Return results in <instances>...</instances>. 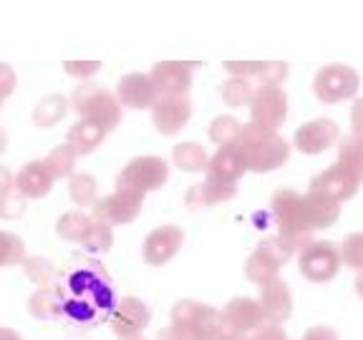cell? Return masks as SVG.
Listing matches in <instances>:
<instances>
[{
	"instance_id": "1",
	"label": "cell",
	"mask_w": 363,
	"mask_h": 340,
	"mask_svg": "<svg viewBox=\"0 0 363 340\" xmlns=\"http://www.w3.org/2000/svg\"><path fill=\"white\" fill-rule=\"evenodd\" d=\"M235 144H238L240 152L245 154L247 171H257V174L280 169V166L288 164V159H290L288 139H283L278 131L262 129V126L252 124V121L240 129V136Z\"/></svg>"
},
{
	"instance_id": "2",
	"label": "cell",
	"mask_w": 363,
	"mask_h": 340,
	"mask_svg": "<svg viewBox=\"0 0 363 340\" xmlns=\"http://www.w3.org/2000/svg\"><path fill=\"white\" fill-rule=\"evenodd\" d=\"M68 101H71V108L79 113L81 119L96 121L106 131L119 126L121 103L116 98V94H111L108 89H101V86L91 84V81H84V84L76 86Z\"/></svg>"
},
{
	"instance_id": "3",
	"label": "cell",
	"mask_w": 363,
	"mask_h": 340,
	"mask_svg": "<svg viewBox=\"0 0 363 340\" xmlns=\"http://www.w3.org/2000/svg\"><path fill=\"white\" fill-rule=\"evenodd\" d=\"M169 181V164L162 157H136L119 171L116 189L147 194L162 189Z\"/></svg>"
},
{
	"instance_id": "4",
	"label": "cell",
	"mask_w": 363,
	"mask_h": 340,
	"mask_svg": "<svg viewBox=\"0 0 363 340\" xmlns=\"http://www.w3.org/2000/svg\"><path fill=\"white\" fill-rule=\"evenodd\" d=\"M272 217H275L283 234L315 232L308 194H298L293 189L275 192V197H272Z\"/></svg>"
},
{
	"instance_id": "5",
	"label": "cell",
	"mask_w": 363,
	"mask_h": 340,
	"mask_svg": "<svg viewBox=\"0 0 363 340\" xmlns=\"http://www.w3.org/2000/svg\"><path fill=\"white\" fill-rule=\"evenodd\" d=\"M358 74L351 66H343V63H330L323 66L313 79V91H315L318 101L323 103H338L348 101V98L356 96L358 91Z\"/></svg>"
},
{
	"instance_id": "6",
	"label": "cell",
	"mask_w": 363,
	"mask_h": 340,
	"mask_svg": "<svg viewBox=\"0 0 363 340\" xmlns=\"http://www.w3.org/2000/svg\"><path fill=\"white\" fill-rule=\"evenodd\" d=\"M340 249L333 242L323 239L318 242L313 239L303 252H298V267H301V275L311 283H330V280L338 275L340 270Z\"/></svg>"
},
{
	"instance_id": "7",
	"label": "cell",
	"mask_w": 363,
	"mask_h": 340,
	"mask_svg": "<svg viewBox=\"0 0 363 340\" xmlns=\"http://www.w3.org/2000/svg\"><path fill=\"white\" fill-rule=\"evenodd\" d=\"M142 204H144V194L129 192V189H116L108 197L96 199V204L91 207V217L108 227L131 225L139 217V212H142Z\"/></svg>"
},
{
	"instance_id": "8",
	"label": "cell",
	"mask_w": 363,
	"mask_h": 340,
	"mask_svg": "<svg viewBox=\"0 0 363 340\" xmlns=\"http://www.w3.org/2000/svg\"><path fill=\"white\" fill-rule=\"evenodd\" d=\"M361 181H363V174H358V171L351 169V166L335 162L333 166H328L325 171L313 176L308 192L323 194V197H330V199H335V202L343 204L346 199H351L353 194L358 192Z\"/></svg>"
},
{
	"instance_id": "9",
	"label": "cell",
	"mask_w": 363,
	"mask_h": 340,
	"mask_svg": "<svg viewBox=\"0 0 363 340\" xmlns=\"http://www.w3.org/2000/svg\"><path fill=\"white\" fill-rule=\"evenodd\" d=\"M288 116V96L280 86H257L250 101V121L262 129L278 131Z\"/></svg>"
},
{
	"instance_id": "10",
	"label": "cell",
	"mask_w": 363,
	"mask_h": 340,
	"mask_svg": "<svg viewBox=\"0 0 363 340\" xmlns=\"http://www.w3.org/2000/svg\"><path fill=\"white\" fill-rule=\"evenodd\" d=\"M192 119V101L187 94H169L159 96L152 106L154 129L164 136H177Z\"/></svg>"
},
{
	"instance_id": "11",
	"label": "cell",
	"mask_w": 363,
	"mask_h": 340,
	"mask_svg": "<svg viewBox=\"0 0 363 340\" xmlns=\"http://www.w3.org/2000/svg\"><path fill=\"white\" fill-rule=\"evenodd\" d=\"M184 244V232H182L179 227L174 225H164V227H157L154 232L147 234L144 239V247H142V255L144 262L152 267H162L177 255Z\"/></svg>"
},
{
	"instance_id": "12",
	"label": "cell",
	"mask_w": 363,
	"mask_h": 340,
	"mask_svg": "<svg viewBox=\"0 0 363 340\" xmlns=\"http://www.w3.org/2000/svg\"><path fill=\"white\" fill-rule=\"evenodd\" d=\"M199 66V61H162L149 71L159 96L169 94H187L192 86V74Z\"/></svg>"
},
{
	"instance_id": "13",
	"label": "cell",
	"mask_w": 363,
	"mask_h": 340,
	"mask_svg": "<svg viewBox=\"0 0 363 340\" xmlns=\"http://www.w3.org/2000/svg\"><path fill=\"white\" fill-rule=\"evenodd\" d=\"M152 323V310L144 300L139 298H121L113 305L111 315H108V325L116 335H131V333H144V328Z\"/></svg>"
},
{
	"instance_id": "14",
	"label": "cell",
	"mask_w": 363,
	"mask_h": 340,
	"mask_svg": "<svg viewBox=\"0 0 363 340\" xmlns=\"http://www.w3.org/2000/svg\"><path fill=\"white\" fill-rule=\"evenodd\" d=\"M340 139V129L333 119H315L303 124L301 129L295 131V149L308 157H315V154L330 149Z\"/></svg>"
},
{
	"instance_id": "15",
	"label": "cell",
	"mask_w": 363,
	"mask_h": 340,
	"mask_svg": "<svg viewBox=\"0 0 363 340\" xmlns=\"http://www.w3.org/2000/svg\"><path fill=\"white\" fill-rule=\"evenodd\" d=\"M116 98L126 108H152L159 98V91L149 74H126L116 86Z\"/></svg>"
},
{
	"instance_id": "16",
	"label": "cell",
	"mask_w": 363,
	"mask_h": 340,
	"mask_svg": "<svg viewBox=\"0 0 363 340\" xmlns=\"http://www.w3.org/2000/svg\"><path fill=\"white\" fill-rule=\"evenodd\" d=\"M245 171H247V162H245V154L240 152L238 144H222L210 157V166H207L204 174L210 176V179L238 184Z\"/></svg>"
},
{
	"instance_id": "17",
	"label": "cell",
	"mask_w": 363,
	"mask_h": 340,
	"mask_svg": "<svg viewBox=\"0 0 363 340\" xmlns=\"http://www.w3.org/2000/svg\"><path fill=\"white\" fill-rule=\"evenodd\" d=\"M260 307L265 312L267 323H280L283 325L290 315H293V295L285 280L275 278L270 283L260 285Z\"/></svg>"
},
{
	"instance_id": "18",
	"label": "cell",
	"mask_w": 363,
	"mask_h": 340,
	"mask_svg": "<svg viewBox=\"0 0 363 340\" xmlns=\"http://www.w3.org/2000/svg\"><path fill=\"white\" fill-rule=\"evenodd\" d=\"M225 68L233 76H245L260 86H280L288 76L285 61H227Z\"/></svg>"
},
{
	"instance_id": "19",
	"label": "cell",
	"mask_w": 363,
	"mask_h": 340,
	"mask_svg": "<svg viewBox=\"0 0 363 340\" xmlns=\"http://www.w3.org/2000/svg\"><path fill=\"white\" fill-rule=\"evenodd\" d=\"M235 194H238V184L207 176L204 181L187 189L184 202H187L189 210H207V207H215V204L230 202V199H235Z\"/></svg>"
},
{
	"instance_id": "20",
	"label": "cell",
	"mask_w": 363,
	"mask_h": 340,
	"mask_svg": "<svg viewBox=\"0 0 363 340\" xmlns=\"http://www.w3.org/2000/svg\"><path fill=\"white\" fill-rule=\"evenodd\" d=\"M222 315L240 330V333L252 335L260 325L267 323L265 312L260 307V300H250V298H235L222 307Z\"/></svg>"
},
{
	"instance_id": "21",
	"label": "cell",
	"mask_w": 363,
	"mask_h": 340,
	"mask_svg": "<svg viewBox=\"0 0 363 340\" xmlns=\"http://www.w3.org/2000/svg\"><path fill=\"white\" fill-rule=\"evenodd\" d=\"M53 181H56V176H53L45 162H30V164L21 166V171L16 174V187L28 199L45 197L51 192Z\"/></svg>"
},
{
	"instance_id": "22",
	"label": "cell",
	"mask_w": 363,
	"mask_h": 340,
	"mask_svg": "<svg viewBox=\"0 0 363 340\" xmlns=\"http://www.w3.org/2000/svg\"><path fill=\"white\" fill-rule=\"evenodd\" d=\"M63 307H66V298L58 288H38L28 298V312L40 320V323H53L63 315Z\"/></svg>"
},
{
	"instance_id": "23",
	"label": "cell",
	"mask_w": 363,
	"mask_h": 340,
	"mask_svg": "<svg viewBox=\"0 0 363 340\" xmlns=\"http://www.w3.org/2000/svg\"><path fill=\"white\" fill-rule=\"evenodd\" d=\"M68 285L79 298H86L94 290H99L101 285H111V278L106 275L101 265L96 260H81V265H76L68 275Z\"/></svg>"
},
{
	"instance_id": "24",
	"label": "cell",
	"mask_w": 363,
	"mask_h": 340,
	"mask_svg": "<svg viewBox=\"0 0 363 340\" xmlns=\"http://www.w3.org/2000/svg\"><path fill=\"white\" fill-rule=\"evenodd\" d=\"M106 134H108V131L104 129L101 124H96V121H89V119H81V121H76L71 129H68L66 144H71L79 157H86V154L96 152V149L101 147L104 139H106Z\"/></svg>"
},
{
	"instance_id": "25",
	"label": "cell",
	"mask_w": 363,
	"mask_h": 340,
	"mask_svg": "<svg viewBox=\"0 0 363 340\" xmlns=\"http://www.w3.org/2000/svg\"><path fill=\"white\" fill-rule=\"evenodd\" d=\"M172 162L177 164V169L182 171H207L210 166V154L202 144H194V142H182L174 147L172 152Z\"/></svg>"
},
{
	"instance_id": "26",
	"label": "cell",
	"mask_w": 363,
	"mask_h": 340,
	"mask_svg": "<svg viewBox=\"0 0 363 340\" xmlns=\"http://www.w3.org/2000/svg\"><path fill=\"white\" fill-rule=\"evenodd\" d=\"M68 103L71 101H68L66 96H61V94H51V96L40 98L33 108V124L38 126V129H51V126H56L58 121L66 116Z\"/></svg>"
},
{
	"instance_id": "27",
	"label": "cell",
	"mask_w": 363,
	"mask_h": 340,
	"mask_svg": "<svg viewBox=\"0 0 363 340\" xmlns=\"http://www.w3.org/2000/svg\"><path fill=\"white\" fill-rule=\"evenodd\" d=\"M68 197L76 207H94L99 199V184L89 171H76L68 176Z\"/></svg>"
},
{
	"instance_id": "28",
	"label": "cell",
	"mask_w": 363,
	"mask_h": 340,
	"mask_svg": "<svg viewBox=\"0 0 363 340\" xmlns=\"http://www.w3.org/2000/svg\"><path fill=\"white\" fill-rule=\"evenodd\" d=\"M280 270H283V267L272 260L270 255H265L260 247L250 255L247 265H245V275H247L250 283H255V285H265V283H270V280L280 278Z\"/></svg>"
},
{
	"instance_id": "29",
	"label": "cell",
	"mask_w": 363,
	"mask_h": 340,
	"mask_svg": "<svg viewBox=\"0 0 363 340\" xmlns=\"http://www.w3.org/2000/svg\"><path fill=\"white\" fill-rule=\"evenodd\" d=\"M91 225H94V217L86 215V212H81V210H74V212L61 215V220L56 222V232H58V237L66 239V242L81 244V239L86 237Z\"/></svg>"
},
{
	"instance_id": "30",
	"label": "cell",
	"mask_w": 363,
	"mask_h": 340,
	"mask_svg": "<svg viewBox=\"0 0 363 340\" xmlns=\"http://www.w3.org/2000/svg\"><path fill=\"white\" fill-rule=\"evenodd\" d=\"M255 81L252 79H245V76H230V79L222 84L220 94H222V101L227 106H250L252 96H255Z\"/></svg>"
},
{
	"instance_id": "31",
	"label": "cell",
	"mask_w": 363,
	"mask_h": 340,
	"mask_svg": "<svg viewBox=\"0 0 363 340\" xmlns=\"http://www.w3.org/2000/svg\"><path fill=\"white\" fill-rule=\"evenodd\" d=\"M308 194V202H311V215H313V227L315 230H328L338 222L340 217V202L330 197H323V194Z\"/></svg>"
},
{
	"instance_id": "32",
	"label": "cell",
	"mask_w": 363,
	"mask_h": 340,
	"mask_svg": "<svg viewBox=\"0 0 363 340\" xmlns=\"http://www.w3.org/2000/svg\"><path fill=\"white\" fill-rule=\"evenodd\" d=\"M48 169L53 171L56 179H68L71 174H76V162H79V154L74 152L71 144H61V147L51 149V154L43 159Z\"/></svg>"
},
{
	"instance_id": "33",
	"label": "cell",
	"mask_w": 363,
	"mask_h": 340,
	"mask_svg": "<svg viewBox=\"0 0 363 340\" xmlns=\"http://www.w3.org/2000/svg\"><path fill=\"white\" fill-rule=\"evenodd\" d=\"M26 257H28L26 255V242L18 234L0 230V267L23 265Z\"/></svg>"
},
{
	"instance_id": "34",
	"label": "cell",
	"mask_w": 363,
	"mask_h": 340,
	"mask_svg": "<svg viewBox=\"0 0 363 340\" xmlns=\"http://www.w3.org/2000/svg\"><path fill=\"white\" fill-rule=\"evenodd\" d=\"M338 162L363 174V134H348L338 147Z\"/></svg>"
},
{
	"instance_id": "35",
	"label": "cell",
	"mask_w": 363,
	"mask_h": 340,
	"mask_svg": "<svg viewBox=\"0 0 363 340\" xmlns=\"http://www.w3.org/2000/svg\"><path fill=\"white\" fill-rule=\"evenodd\" d=\"M111 230H113V227L94 220L91 230L86 232V237L81 239V247L89 249V252H94V255L108 252V249H111V244H113V232H111Z\"/></svg>"
},
{
	"instance_id": "36",
	"label": "cell",
	"mask_w": 363,
	"mask_h": 340,
	"mask_svg": "<svg viewBox=\"0 0 363 340\" xmlns=\"http://www.w3.org/2000/svg\"><path fill=\"white\" fill-rule=\"evenodd\" d=\"M23 270H26L30 283H35L38 288H48L56 280V267L45 257H26L23 260Z\"/></svg>"
},
{
	"instance_id": "37",
	"label": "cell",
	"mask_w": 363,
	"mask_h": 340,
	"mask_svg": "<svg viewBox=\"0 0 363 340\" xmlns=\"http://www.w3.org/2000/svg\"><path fill=\"white\" fill-rule=\"evenodd\" d=\"M28 210V197L21 192L18 187L8 189L6 194H0V220H21Z\"/></svg>"
},
{
	"instance_id": "38",
	"label": "cell",
	"mask_w": 363,
	"mask_h": 340,
	"mask_svg": "<svg viewBox=\"0 0 363 340\" xmlns=\"http://www.w3.org/2000/svg\"><path fill=\"white\" fill-rule=\"evenodd\" d=\"M240 129H242V124H240L235 116H217L210 124V139L217 147H222V144H235L240 136Z\"/></svg>"
},
{
	"instance_id": "39",
	"label": "cell",
	"mask_w": 363,
	"mask_h": 340,
	"mask_svg": "<svg viewBox=\"0 0 363 340\" xmlns=\"http://www.w3.org/2000/svg\"><path fill=\"white\" fill-rule=\"evenodd\" d=\"M338 249H340V260H343V265L351 267V270H356V272L363 270V232L348 234Z\"/></svg>"
},
{
	"instance_id": "40",
	"label": "cell",
	"mask_w": 363,
	"mask_h": 340,
	"mask_svg": "<svg viewBox=\"0 0 363 340\" xmlns=\"http://www.w3.org/2000/svg\"><path fill=\"white\" fill-rule=\"evenodd\" d=\"M96 310L99 307L89 300V298H79L76 295L74 300H66V307H63V315L66 320L71 323H91L94 317H96Z\"/></svg>"
},
{
	"instance_id": "41",
	"label": "cell",
	"mask_w": 363,
	"mask_h": 340,
	"mask_svg": "<svg viewBox=\"0 0 363 340\" xmlns=\"http://www.w3.org/2000/svg\"><path fill=\"white\" fill-rule=\"evenodd\" d=\"M257 247H260L262 252H265V255H270L272 260L278 262L280 267L288 265L290 257L295 255V247L288 242V239L283 237V234H275V237H265L260 244H257Z\"/></svg>"
},
{
	"instance_id": "42",
	"label": "cell",
	"mask_w": 363,
	"mask_h": 340,
	"mask_svg": "<svg viewBox=\"0 0 363 340\" xmlns=\"http://www.w3.org/2000/svg\"><path fill=\"white\" fill-rule=\"evenodd\" d=\"M222 320H225L222 310H217V307H210V305H202V310H199V317H197V325H199V330H202L204 340H217V330H220Z\"/></svg>"
},
{
	"instance_id": "43",
	"label": "cell",
	"mask_w": 363,
	"mask_h": 340,
	"mask_svg": "<svg viewBox=\"0 0 363 340\" xmlns=\"http://www.w3.org/2000/svg\"><path fill=\"white\" fill-rule=\"evenodd\" d=\"M199 310H202V302H194V300L174 302V307H172V323H174V325L197 323Z\"/></svg>"
},
{
	"instance_id": "44",
	"label": "cell",
	"mask_w": 363,
	"mask_h": 340,
	"mask_svg": "<svg viewBox=\"0 0 363 340\" xmlns=\"http://www.w3.org/2000/svg\"><path fill=\"white\" fill-rule=\"evenodd\" d=\"M63 68H66L68 76H74V79H91V76L96 74L99 68H101V61H66L63 63Z\"/></svg>"
},
{
	"instance_id": "45",
	"label": "cell",
	"mask_w": 363,
	"mask_h": 340,
	"mask_svg": "<svg viewBox=\"0 0 363 340\" xmlns=\"http://www.w3.org/2000/svg\"><path fill=\"white\" fill-rule=\"evenodd\" d=\"M16 84H18V76L8 63H0V106L11 96L13 91H16Z\"/></svg>"
},
{
	"instance_id": "46",
	"label": "cell",
	"mask_w": 363,
	"mask_h": 340,
	"mask_svg": "<svg viewBox=\"0 0 363 340\" xmlns=\"http://www.w3.org/2000/svg\"><path fill=\"white\" fill-rule=\"evenodd\" d=\"M252 340H290L280 323H265L252 333Z\"/></svg>"
},
{
	"instance_id": "47",
	"label": "cell",
	"mask_w": 363,
	"mask_h": 340,
	"mask_svg": "<svg viewBox=\"0 0 363 340\" xmlns=\"http://www.w3.org/2000/svg\"><path fill=\"white\" fill-rule=\"evenodd\" d=\"M303 340H338V333L328 325H315L303 335Z\"/></svg>"
},
{
	"instance_id": "48",
	"label": "cell",
	"mask_w": 363,
	"mask_h": 340,
	"mask_svg": "<svg viewBox=\"0 0 363 340\" xmlns=\"http://www.w3.org/2000/svg\"><path fill=\"white\" fill-rule=\"evenodd\" d=\"M351 126L356 134H363V98H358L351 108Z\"/></svg>"
},
{
	"instance_id": "49",
	"label": "cell",
	"mask_w": 363,
	"mask_h": 340,
	"mask_svg": "<svg viewBox=\"0 0 363 340\" xmlns=\"http://www.w3.org/2000/svg\"><path fill=\"white\" fill-rule=\"evenodd\" d=\"M13 187H16V174H11L6 166H0V194H6Z\"/></svg>"
},
{
	"instance_id": "50",
	"label": "cell",
	"mask_w": 363,
	"mask_h": 340,
	"mask_svg": "<svg viewBox=\"0 0 363 340\" xmlns=\"http://www.w3.org/2000/svg\"><path fill=\"white\" fill-rule=\"evenodd\" d=\"M0 340H23L21 333L13 328H0Z\"/></svg>"
},
{
	"instance_id": "51",
	"label": "cell",
	"mask_w": 363,
	"mask_h": 340,
	"mask_svg": "<svg viewBox=\"0 0 363 340\" xmlns=\"http://www.w3.org/2000/svg\"><path fill=\"white\" fill-rule=\"evenodd\" d=\"M157 340H177L174 338V330H172V325H169V328H164V330H159Z\"/></svg>"
},
{
	"instance_id": "52",
	"label": "cell",
	"mask_w": 363,
	"mask_h": 340,
	"mask_svg": "<svg viewBox=\"0 0 363 340\" xmlns=\"http://www.w3.org/2000/svg\"><path fill=\"white\" fill-rule=\"evenodd\" d=\"M6 147H8V134H6V129L0 126V154L6 152Z\"/></svg>"
},
{
	"instance_id": "53",
	"label": "cell",
	"mask_w": 363,
	"mask_h": 340,
	"mask_svg": "<svg viewBox=\"0 0 363 340\" xmlns=\"http://www.w3.org/2000/svg\"><path fill=\"white\" fill-rule=\"evenodd\" d=\"M356 293H358V298L363 300V270L358 272V278H356Z\"/></svg>"
},
{
	"instance_id": "54",
	"label": "cell",
	"mask_w": 363,
	"mask_h": 340,
	"mask_svg": "<svg viewBox=\"0 0 363 340\" xmlns=\"http://www.w3.org/2000/svg\"><path fill=\"white\" fill-rule=\"evenodd\" d=\"M225 340H252V335H247V333H233L230 338H225Z\"/></svg>"
},
{
	"instance_id": "55",
	"label": "cell",
	"mask_w": 363,
	"mask_h": 340,
	"mask_svg": "<svg viewBox=\"0 0 363 340\" xmlns=\"http://www.w3.org/2000/svg\"><path fill=\"white\" fill-rule=\"evenodd\" d=\"M119 340H147V338L142 333H131V335H121Z\"/></svg>"
}]
</instances>
